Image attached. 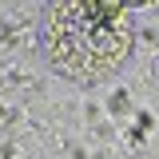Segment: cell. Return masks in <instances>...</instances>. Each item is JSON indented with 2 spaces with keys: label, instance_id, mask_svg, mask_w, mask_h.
<instances>
[{
  "label": "cell",
  "instance_id": "cell-1",
  "mask_svg": "<svg viewBox=\"0 0 159 159\" xmlns=\"http://www.w3.org/2000/svg\"><path fill=\"white\" fill-rule=\"evenodd\" d=\"M44 48L56 72L92 84L127 60L131 28L119 8H107V4H56L48 12Z\"/></svg>",
  "mask_w": 159,
  "mask_h": 159
}]
</instances>
